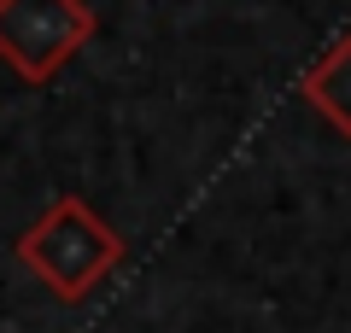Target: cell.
Listing matches in <instances>:
<instances>
[{"instance_id": "6da1fadb", "label": "cell", "mask_w": 351, "mask_h": 333, "mask_svg": "<svg viewBox=\"0 0 351 333\" xmlns=\"http://www.w3.org/2000/svg\"><path fill=\"white\" fill-rule=\"evenodd\" d=\"M18 263H24L59 304H82V298L123 263V234H117L82 193H59L24 234H18Z\"/></svg>"}, {"instance_id": "7a4b0ae2", "label": "cell", "mask_w": 351, "mask_h": 333, "mask_svg": "<svg viewBox=\"0 0 351 333\" xmlns=\"http://www.w3.org/2000/svg\"><path fill=\"white\" fill-rule=\"evenodd\" d=\"M94 36L100 18L82 0H0V59L36 88L53 82Z\"/></svg>"}, {"instance_id": "3957f363", "label": "cell", "mask_w": 351, "mask_h": 333, "mask_svg": "<svg viewBox=\"0 0 351 333\" xmlns=\"http://www.w3.org/2000/svg\"><path fill=\"white\" fill-rule=\"evenodd\" d=\"M299 94L339 140H351V36H339L334 47L299 76Z\"/></svg>"}]
</instances>
